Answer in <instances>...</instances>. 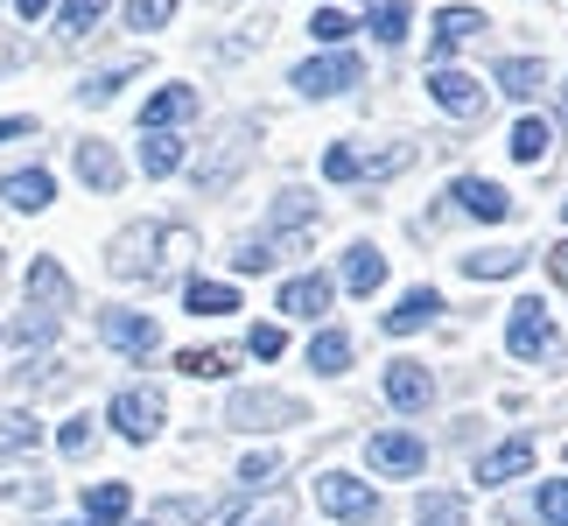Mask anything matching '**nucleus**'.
Masks as SVG:
<instances>
[{"label": "nucleus", "instance_id": "f257e3e1", "mask_svg": "<svg viewBox=\"0 0 568 526\" xmlns=\"http://www.w3.org/2000/svg\"><path fill=\"white\" fill-rule=\"evenodd\" d=\"M316 506L331 513V519L365 526V519L379 513V498H373V485H365V477H352V471H323V477H316Z\"/></svg>", "mask_w": 568, "mask_h": 526}, {"label": "nucleus", "instance_id": "f03ea898", "mask_svg": "<svg viewBox=\"0 0 568 526\" xmlns=\"http://www.w3.org/2000/svg\"><path fill=\"white\" fill-rule=\"evenodd\" d=\"M365 456H373L379 477H422L428 471V443H422V435H407V428H379L373 443H365Z\"/></svg>", "mask_w": 568, "mask_h": 526}, {"label": "nucleus", "instance_id": "7ed1b4c3", "mask_svg": "<svg viewBox=\"0 0 568 526\" xmlns=\"http://www.w3.org/2000/svg\"><path fill=\"white\" fill-rule=\"evenodd\" d=\"M113 428L126 435V443H155V435H162V393L155 386L113 393Z\"/></svg>", "mask_w": 568, "mask_h": 526}, {"label": "nucleus", "instance_id": "20e7f679", "mask_svg": "<svg viewBox=\"0 0 568 526\" xmlns=\"http://www.w3.org/2000/svg\"><path fill=\"white\" fill-rule=\"evenodd\" d=\"M358 84V57L352 50H337V57H310L295 71V92L302 99H337V92H352Z\"/></svg>", "mask_w": 568, "mask_h": 526}, {"label": "nucleus", "instance_id": "39448f33", "mask_svg": "<svg viewBox=\"0 0 568 526\" xmlns=\"http://www.w3.org/2000/svg\"><path fill=\"white\" fill-rule=\"evenodd\" d=\"M506 344H513V358H555V323H548V310H540V302H513Z\"/></svg>", "mask_w": 568, "mask_h": 526}, {"label": "nucleus", "instance_id": "423d86ee", "mask_svg": "<svg viewBox=\"0 0 568 526\" xmlns=\"http://www.w3.org/2000/svg\"><path fill=\"white\" fill-rule=\"evenodd\" d=\"M155 246H162V225H126V232L113 239V260H105V267H113L120 281L162 274V267H155Z\"/></svg>", "mask_w": 568, "mask_h": 526}, {"label": "nucleus", "instance_id": "0eeeda50", "mask_svg": "<svg viewBox=\"0 0 568 526\" xmlns=\"http://www.w3.org/2000/svg\"><path fill=\"white\" fill-rule=\"evenodd\" d=\"M428 99L443 105V113H456V120H470V113H485V78H470V71H428Z\"/></svg>", "mask_w": 568, "mask_h": 526}, {"label": "nucleus", "instance_id": "6e6552de", "mask_svg": "<svg viewBox=\"0 0 568 526\" xmlns=\"http://www.w3.org/2000/svg\"><path fill=\"white\" fill-rule=\"evenodd\" d=\"M99 337L113 344V351H126V358H148V351L162 344V331H155L148 316H134V310H105V316H99Z\"/></svg>", "mask_w": 568, "mask_h": 526}, {"label": "nucleus", "instance_id": "1a4fd4ad", "mask_svg": "<svg viewBox=\"0 0 568 526\" xmlns=\"http://www.w3.org/2000/svg\"><path fill=\"white\" fill-rule=\"evenodd\" d=\"M225 422H232V428H274V422H302V401H288V393H239Z\"/></svg>", "mask_w": 568, "mask_h": 526}, {"label": "nucleus", "instance_id": "9d476101", "mask_svg": "<svg viewBox=\"0 0 568 526\" xmlns=\"http://www.w3.org/2000/svg\"><path fill=\"white\" fill-rule=\"evenodd\" d=\"M534 435H506V443H498V449H485V456H477V485H513V477L519 471H534Z\"/></svg>", "mask_w": 568, "mask_h": 526}, {"label": "nucleus", "instance_id": "9b49d317", "mask_svg": "<svg viewBox=\"0 0 568 526\" xmlns=\"http://www.w3.org/2000/svg\"><path fill=\"white\" fill-rule=\"evenodd\" d=\"M386 401L400 407V414H422L435 401V380H428V365H414V358H393L386 365Z\"/></svg>", "mask_w": 568, "mask_h": 526}, {"label": "nucleus", "instance_id": "f8f14e48", "mask_svg": "<svg viewBox=\"0 0 568 526\" xmlns=\"http://www.w3.org/2000/svg\"><path fill=\"white\" fill-rule=\"evenodd\" d=\"M29 310H42V316L71 310V274H63L50 253H36V267H29Z\"/></svg>", "mask_w": 568, "mask_h": 526}, {"label": "nucleus", "instance_id": "ddd939ff", "mask_svg": "<svg viewBox=\"0 0 568 526\" xmlns=\"http://www.w3.org/2000/svg\"><path fill=\"white\" fill-rule=\"evenodd\" d=\"M331 295H337V281L331 274H295V281H281V316H323L331 310Z\"/></svg>", "mask_w": 568, "mask_h": 526}, {"label": "nucleus", "instance_id": "4468645a", "mask_svg": "<svg viewBox=\"0 0 568 526\" xmlns=\"http://www.w3.org/2000/svg\"><path fill=\"white\" fill-rule=\"evenodd\" d=\"M456 204H464L470 218H485V225H506V218H513V190L485 183V175H464V183H456Z\"/></svg>", "mask_w": 568, "mask_h": 526}, {"label": "nucleus", "instance_id": "2eb2a0df", "mask_svg": "<svg viewBox=\"0 0 568 526\" xmlns=\"http://www.w3.org/2000/svg\"><path fill=\"white\" fill-rule=\"evenodd\" d=\"M506 148H513V162L548 169V162H555V120H534V113H527V120L513 127V141H506Z\"/></svg>", "mask_w": 568, "mask_h": 526}, {"label": "nucleus", "instance_id": "dca6fc26", "mask_svg": "<svg viewBox=\"0 0 568 526\" xmlns=\"http://www.w3.org/2000/svg\"><path fill=\"white\" fill-rule=\"evenodd\" d=\"M485 36V14L477 8H443L435 14V57H449V50H464V42Z\"/></svg>", "mask_w": 568, "mask_h": 526}, {"label": "nucleus", "instance_id": "f3484780", "mask_svg": "<svg viewBox=\"0 0 568 526\" xmlns=\"http://www.w3.org/2000/svg\"><path fill=\"white\" fill-rule=\"evenodd\" d=\"M435 310H443V295H435V289H407V295L386 310V331L407 337V331H422V323H435Z\"/></svg>", "mask_w": 568, "mask_h": 526}, {"label": "nucleus", "instance_id": "a211bd4d", "mask_svg": "<svg viewBox=\"0 0 568 526\" xmlns=\"http://www.w3.org/2000/svg\"><path fill=\"white\" fill-rule=\"evenodd\" d=\"M190 113H196V92H190V84H162V92L148 99V113H141V134H148V127H176Z\"/></svg>", "mask_w": 568, "mask_h": 526}, {"label": "nucleus", "instance_id": "6ab92c4d", "mask_svg": "<svg viewBox=\"0 0 568 526\" xmlns=\"http://www.w3.org/2000/svg\"><path fill=\"white\" fill-rule=\"evenodd\" d=\"M0 196H8L14 211H42L57 196V183H50V169H21V175H8V183H0Z\"/></svg>", "mask_w": 568, "mask_h": 526}, {"label": "nucleus", "instance_id": "aec40b11", "mask_svg": "<svg viewBox=\"0 0 568 526\" xmlns=\"http://www.w3.org/2000/svg\"><path fill=\"white\" fill-rule=\"evenodd\" d=\"M344 289H352V295H373V289H386V253H373V246H352V253H344Z\"/></svg>", "mask_w": 568, "mask_h": 526}, {"label": "nucleus", "instance_id": "412c9836", "mask_svg": "<svg viewBox=\"0 0 568 526\" xmlns=\"http://www.w3.org/2000/svg\"><path fill=\"white\" fill-rule=\"evenodd\" d=\"M78 175L92 190H120V155L105 141H78Z\"/></svg>", "mask_w": 568, "mask_h": 526}, {"label": "nucleus", "instance_id": "4be33fe9", "mask_svg": "<svg viewBox=\"0 0 568 526\" xmlns=\"http://www.w3.org/2000/svg\"><path fill=\"white\" fill-rule=\"evenodd\" d=\"M141 169L148 175H176L183 169V141L169 134V127H148V134H141Z\"/></svg>", "mask_w": 568, "mask_h": 526}, {"label": "nucleus", "instance_id": "5701e85b", "mask_svg": "<svg viewBox=\"0 0 568 526\" xmlns=\"http://www.w3.org/2000/svg\"><path fill=\"white\" fill-rule=\"evenodd\" d=\"M126 513H134V492H126V485H92V492H84V519H92V526H120Z\"/></svg>", "mask_w": 568, "mask_h": 526}, {"label": "nucleus", "instance_id": "b1692460", "mask_svg": "<svg viewBox=\"0 0 568 526\" xmlns=\"http://www.w3.org/2000/svg\"><path fill=\"white\" fill-rule=\"evenodd\" d=\"M527 267V253L519 246H491V253H464V274L470 281H506V274H519Z\"/></svg>", "mask_w": 568, "mask_h": 526}, {"label": "nucleus", "instance_id": "393cba45", "mask_svg": "<svg viewBox=\"0 0 568 526\" xmlns=\"http://www.w3.org/2000/svg\"><path fill=\"white\" fill-rule=\"evenodd\" d=\"M183 302H190V316H232L239 310V295L225 289V281H204V274L183 289Z\"/></svg>", "mask_w": 568, "mask_h": 526}, {"label": "nucleus", "instance_id": "a878e982", "mask_svg": "<svg viewBox=\"0 0 568 526\" xmlns=\"http://www.w3.org/2000/svg\"><path fill=\"white\" fill-rule=\"evenodd\" d=\"M211 526H288V498H267V506H232V513H217Z\"/></svg>", "mask_w": 568, "mask_h": 526}, {"label": "nucleus", "instance_id": "bb28decb", "mask_svg": "<svg viewBox=\"0 0 568 526\" xmlns=\"http://www.w3.org/2000/svg\"><path fill=\"white\" fill-rule=\"evenodd\" d=\"M310 365L316 372H344V365H352V337H344V331H316L310 337Z\"/></svg>", "mask_w": 568, "mask_h": 526}, {"label": "nucleus", "instance_id": "cd10ccee", "mask_svg": "<svg viewBox=\"0 0 568 526\" xmlns=\"http://www.w3.org/2000/svg\"><path fill=\"white\" fill-rule=\"evenodd\" d=\"M498 84H506L513 99H534L540 92V63L534 57H506V63H498Z\"/></svg>", "mask_w": 568, "mask_h": 526}, {"label": "nucleus", "instance_id": "c85d7f7f", "mask_svg": "<svg viewBox=\"0 0 568 526\" xmlns=\"http://www.w3.org/2000/svg\"><path fill=\"white\" fill-rule=\"evenodd\" d=\"M379 42H400L407 36V0H373V21H365Z\"/></svg>", "mask_w": 568, "mask_h": 526}, {"label": "nucleus", "instance_id": "c756f323", "mask_svg": "<svg viewBox=\"0 0 568 526\" xmlns=\"http://www.w3.org/2000/svg\"><path fill=\"white\" fill-rule=\"evenodd\" d=\"M422 526H470V506L456 492H435L428 506H422Z\"/></svg>", "mask_w": 568, "mask_h": 526}, {"label": "nucleus", "instance_id": "7c9ffc66", "mask_svg": "<svg viewBox=\"0 0 568 526\" xmlns=\"http://www.w3.org/2000/svg\"><path fill=\"white\" fill-rule=\"evenodd\" d=\"M99 21H105V0H63V29L71 36H92Z\"/></svg>", "mask_w": 568, "mask_h": 526}, {"label": "nucleus", "instance_id": "2f4dec72", "mask_svg": "<svg viewBox=\"0 0 568 526\" xmlns=\"http://www.w3.org/2000/svg\"><path fill=\"white\" fill-rule=\"evenodd\" d=\"M176 365L190 372V380H225V372H232V358H225V351H183Z\"/></svg>", "mask_w": 568, "mask_h": 526}, {"label": "nucleus", "instance_id": "473e14b6", "mask_svg": "<svg viewBox=\"0 0 568 526\" xmlns=\"http://www.w3.org/2000/svg\"><path fill=\"white\" fill-rule=\"evenodd\" d=\"M540 526H568V477L540 485Z\"/></svg>", "mask_w": 568, "mask_h": 526}, {"label": "nucleus", "instance_id": "72a5a7b5", "mask_svg": "<svg viewBox=\"0 0 568 526\" xmlns=\"http://www.w3.org/2000/svg\"><path fill=\"white\" fill-rule=\"evenodd\" d=\"M169 14H176V0H126V21H134V29H169Z\"/></svg>", "mask_w": 568, "mask_h": 526}, {"label": "nucleus", "instance_id": "f704fd0d", "mask_svg": "<svg viewBox=\"0 0 568 526\" xmlns=\"http://www.w3.org/2000/svg\"><path fill=\"white\" fill-rule=\"evenodd\" d=\"M246 351H253V358H281V351H288V331H281V323H253Z\"/></svg>", "mask_w": 568, "mask_h": 526}, {"label": "nucleus", "instance_id": "c9c22d12", "mask_svg": "<svg viewBox=\"0 0 568 526\" xmlns=\"http://www.w3.org/2000/svg\"><path fill=\"white\" fill-rule=\"evenodd\" d=\"M310 36H316V42H344V36H352V14H337V8H316Z\"/></svg>", "mask_w": 568, "mask_h": 526}, {"label": "nucleus", "instance_id": "e433bc0d", "mask_svg": "<svg viewBox=\"0 0 568 526\" xmlns=\"http://www.w3.org/2000/svg\"><path fill=\"white\" fill-rule=\"evenodd\" d=\"M232 267H239V274H267V267H274V246H267V239H253V246L232 253Z\"/></svg>", "mask_w": 568, "mask_h": 526}, {"label": "nucleus", "instance_id": "4c0bfd02", "mask_svg": "<svg viewBox=\"0 0 568 526\" xmlns=\"http://www.w3.org/2000/svg\"><path fill=\"white\" fill-rule=\"evenodd\" d=\"M323 175H331V183H358V148H331V155H323Z\"/></svg>", "mask_w": 568, "mask_h": 526}, {"label": "nucleus", "instance_id": "58836bf2", "mask_svg": "<svg viewBox=\"0 0 568 526\" xmlns=\"http://www.w3.org/2000/svg\"><path fill=\"white\" fill-rule=\"evenodd\" d=\"M0 443H8V449H29L36 443V422H29V414H0Z\"/></svg>", "mask_w": 568, "mask_h": 526}, {"label": "nucleus", "instance_id": "ea45409f", "mask_svg": "<svg viewBox=\"0 0 568 526\" xmlns=\"http://www.w3.org/2000/svg\"><path fill=\"white\" fill-rule=\"evenodd\" d=\"M57 443H63V456H84V449H92V422H84V414H78V422H63Z\"/></svg>", "mask_w": 568, "mask_h": 526}, {"label": "nucleus", "instance_id": "a19ab883", "mask_svg": "<svg viewBox=\"0 0 568 526\" xmlns=\"http://www.w3.org/2000/svg\"><path fill=\"white\" fill-rule=\"evenodd\" d=\"M274 471H281V456H274V449H253L246 464H239V477H246V485H260V477H274Z\"/></svg>", "mask_w": 568, "mask_h": 526}, {"label": "nucleus", "instance_id": "79ce46f5", "mask_svg": "<svg viewBox=\"0 0 568 526\" xmlns=\"http://www.w3.org/2000/svg\"><path fill=\"white\" fill-rule=\"evenodd\" d=\"M36 134V120H0V148H8V141H29Z\"/></svg>", "mask_w": 568, "mask_h": 526}, {"label": "nucleus", "instance_id": "37998d69", "mask_svg": "<svg viewBox=\"0 0 568 526\" xmlns=\"http://www.w3.org/2000/svg\"><path fill=\"white\" fill-rule=\"evenodd\" d=\"M548 274H555V281H561V289H568V239H561V246L548 253Z\"/></svg>", "mask_w": 568, "mask_h": 526}, {"label": "nucleus", "instance_id": "c03bdc74", "mask_svg": "<svg viewBox=\"0 0 568 526\" xmlns=\"http://www.w3.org/2000/svg\"><path fill=\"white\" fill-rule=\"evenodd\" d=\"M14 8H21V21H42V14L57 8V0H14Z\"/></svg>", "mask_w": 568, "mask_h": 526}]
</instances>
